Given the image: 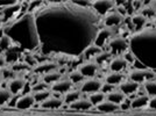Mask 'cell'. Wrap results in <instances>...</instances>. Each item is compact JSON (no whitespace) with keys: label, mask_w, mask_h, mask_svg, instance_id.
<instances>
[{"label":"cell","mask_w":156,"mask_h":116,"mask_svg":"<svg viewBox=\"0 0 156 116\" xmlns=\"http://www.w3.org/2000/svg\"><path fill=\"white\" fill-rule=\"evenodd\" d=\"M34 18L44 57L64 55L82 57L84 50L94 44L100 30L101 16L91 7H80L73 1L43 2Z\"/></svg>","instance_id":"cell-1"},{"label":"cell","mask_w":156,"mask_h":116,"mask_svg":"<svg viewBox=\"0 0 156 116\" xmlns=\"http://www.w3.org/2000/svg\"><path fill=\"white\" fill-rule=\"evenodd\" d=\"M1 30L23 52H40L41 43L34 14L26 13L13 22L4 25Z\"/></svg>","instance_id":"cell-2"},{"label":"cell","mask_w":156,"mask_h":116,"mask_svg":"<svg viewBox=\"0 0 156 116\" xmlns=\"http://www.w3.org/2000/svg\"><path fill=\"white\" fill-rule=\"evenodd\" d=\"M128 50L142 69L156 71V28L144 27L127 37Z\"/></svg>","instance_id":"cell-3"},{"label":"cell","mask_w":156,"mask_h":116,"mask_svg":"<svg viewBox=\"0 0 156 116\" xmlns=\"http://www.w3.org/2000/svg\"><path fill=\"white\" fill-rule=\"evenodd\" d=\"M106 46H107V51H110L112 56L122 55L125 51L128 50V42H127V39H125L124 36H113L107 42Z\"/></svg>","instance_id":"cell-4"},{"label":"cell","mask_w":156,"mask_h":116,"mask_svg":"<svg viewBox=\"0 0 156 116\" xmlns=\"http://www.w3.org/2000/svg\"><path fill=\"white\" fill-rule=\"evenodd\" d=\"M155 77L156 72L147 70V69H142V67H135L128 72V79L139 85L143 84L144 81H147L149 79H154Z\"/></svg>","instance_id":"cell-5"},{"label":"cell","mask_w":156,"mask_h":116,"mask_svg":"<svg viewBox=\"0 0 156 116\" xmlns=\"http://www.w3.org/2000/svg\"><path fill=\"white\" fill-rule=\"evenodd\" d=\"M21 6H22L21 2H13L9 5H5L0 9V14L2 15V19H4V25L13 22L14 20L19 18L18 15L21 11Z\"/></svg>","instance_id":"cell-6"},{"label":"cell","mask_w":156,"mask_h":116,"mask_svg":"<svg viewBox=\"0 0 156 116\" xmlns=\"http://www.w3.org/2000/svg\"><path fill=\"white\" fill-rule=\"evenodd\" d=\"M103 80L99 78H90V79H85L84 81L80 84L79 90L82 94H87L90 95L92 93L99 92L103 87Z\"/></svg>","instance_id":"cell-7"},{"label":"cell","mask_w":156,"mask_h":116,"mask_svg":"<svg viewBox=\"0 0 156 116\" xmlns=\"http://www.w3.org/2000/svg\"><path fill=\"white\" fill-rule=\"evenodd\" d=\"M77 70L83 74L85 79H90L97 76L100 67L94 60H84L78 65Z\"/></svg>","instance_id":"cell-8"},{"label":"cell","mask_w":156,"mask_h":116,"mask_svg":"<svg viewBox=\"0 0 156 116\" xmlns=\"http://www.w3.org/2000/svg\"><path fill=\"white\" fill-rule=\"evenodd\" d=\"M117 6L115 1H105V0H97V1H92L91 8L101 18L105 16L106 14L114 11V7Z\"/></svg>","instance_id":"cell-9"},{"label":"cell","mask_w":156,"mask_h":116,"mask_svg":"<svg viewBox=\"0 0 156 116\" xmlns=\"http://www.w3.org/2000/svg\"><path fill=\"white\" fill-rule=\"evenodd\" d=\"M22 56H23V51L20 49L18 45H13L12 48H9V49L4 53V57L6 59V64L8 65V66L21 62V60H22Z\"/></svg>","instance_id":"cell-10"},{"label":"cell","mask_w":156,"mask_h":116,"mask_svg":"<svg viewBox=\"0 0 156 116\" xmlns=\"http://www.w3.org/2000/svg\"><path fill=\"white\" fill-rule=\"evenodd\" d=\"M113 34H114L113 28H107V27L100 28V30H99L97 35V39L94 41V44L99 46V48H101L103 50H105L107 42L113 37Z\"/></svg>","instance_id":"cell-11"},{"label":"cell","mask_w":156,"mask_h":116,"mask_svg":"<svg viewBox=\"0 0 156 116\" xmlns=\"http://www.w3.org/2000/svg\"><path fill=\"white\" fill-rule=\"evenodd\" d=\"M55 70H58V65L56 64L55 62H52V60H43V62H40L32 71L36 76H44L47 73L55 71Z\"/></svg>","instance_id":"cell-12"},{"label":"cell","mask_w":156,"mask_h":116,"mask_svg":"<svg viewBox=\"0 0 156 116\" xmlns=\"http://www.w3.org/2000/svg\"><path fill=\"white\" fill-rule=\"evenodd\" d=\"M124 20H125L124 15H121L115 9V11H112V12H110L108 14L105 15L104 20H103V23H104V27L114 28V27H118L119 25H121L124 22Z\"/></svg>","instance_id":"cell-13"},{"label":"cell","mask_w":156,"mask_h":116,"mask_svg":"<svg viewBox=\"0 0 156 116\" xmlns=\"http://www.w3.org/2000/svg\"><path fill=\"white\" fill-rule=\"evenodd\" d=\"M72 83L69 80V78H61L58 81H56L55 84H52L50 86V90H51L52 93L55 94H63L64 95L65 93H68L69 90H72Z\"/></svg>","instance_id":"cell-14"},{"label":"cell","mask_w":156,"mask_h":116,"mask_svg":"<svg viewBox=\"0 0 156 116\" xmlns=\"http://www.w3.org/2000/svg\"><path fill=\"white\" fill-rule=\"evenodd\" d=\"M26 84H27V80L25 77H15V78H13L12 80L8 81V84H7V90L13 94V97H15V95L20 94L22 90H25Z\"/></svg>","instance_id":"cell-15"},{"label":"cell","mask_w":156,"mask_h":116,"mask_svg":"<svg viewBox=\"0 0 156 116\" xmlns=\"http://www.w3.org/2000/svg\"><path fill=\"white\" fill-rule=\"evenodd\" d=\"M118 87H119V90L124 94L125 97H127L133 95V94H135V93H137V90L140 88V85L136 84V83H134V81H132L129 79H127V80H124Z\"/></svg>","instance_id":"cell-16"},{"label":"cell","mask_w":156,"mask_h":116,"mask_svg":"<svg viewBox=\"0 0 156 116\" xmlns=\"http://www.w3.org/2000/svg\"><path fill=\"white\" fill-rule=\"evenodd\" d=\"M35 103L36 102L34 100V97H33L32 93H26V94H23V95H21L20 97H18V100L15 102V107L18 109L27 110L29 109V108H32Z\"/></svg>","instance_id":"cell-17"},{"label":"cell","mask_w":156,"mask_h":116,"mask_svg":"<svg viewBox=\"0 0 156 116\" xmlns=\"http://www.w3.org/2000/svg\"><path fill=\"white\" fill-rule=\"evenodd\" d=\"M128 65L129 64L126 62V59L122 56H115L108 63V69L111 72H122L128 67Z\"/></svg>","instance_id":"cell-18"},{"label":"cell","mask_w":156,"mask_h":116,"mask_svg":"<svg viewBox=\"0 0 156 116\" xmlns=\"http://www.w3.org/2000/svg\"><path fill=\"white\" fill-rule=\"evenodd\" d=\"M125 80V76L124 73L121 72H108L106 73L104 77V81L105 84H108L111 86H119L122 81Z\"/></svg>","instance_id":"cell-19"},{"label":"cell","mask_w":156,"mask_h":116,"mask_svg":"<svg viewBox=\"0 0 156 116\" xmlns=\"http://www.w3.org/2000/svg\"><path fill=\"white\" fill-rule=\"evenodd\" d=\"M64 103H63V99L62 97L51 95L50 97H48L46 101L40 103V107L43 108V109H58Z\"/></svg>","instance_id":"cell-20"},{"label":"cell","mask_w":156,"mask_h":116,"mask_svg":"<svg viewBox=\"0 0 156 116\" xmlns=\"http://www.w3.org/2000/svg\"><path fill=\"white\" fill-rule=\"evenodd\" d=\"M149 100H150V97H148V95H143V94H140V95H137V97H134L130 100V108H132V109H139V108L146 107V106H148Z\"/></svg>","instance_id":"cell-21"},{"label":"cell","mask_w":156,"mask_h":116,"mask_svg":"<svg viewBox=\"0 0 156 116\" xmlns=\"http://www.w3.org/2000/svg\"><path fill=\"white\" fill-rule=\"evenodd\" d=\"M71 109L78 110V111H86V110H90L93 107L91 104V102L89 101L87 97H80L79 100H77L76 102H73L72 104L69 106Z\"/></svg>","instance_id":"cell-22"},{"label":"cell","mask_w":156,"mask_h":116,"mask_svg":"<svg viewBox=\"0 0 156 116\" xmlns=\"http://www.w3.org/2000/svg\"><path fill=\"white\" fill-rule=\"evenodd\" d=\"M101 51H103L101 48L97 46L96 44H92L85 49L84 52H83V55H82V58H83V60H93L94 57H96L97 55H99Z\"/></svg>","instance_id":"cell-23"},{"label":"cell","mask_w":156,"mask_h":116,"mask_svg":"<svg viewBox=\"0 0 156 116\" xmlns=\"http://www.w3.org/2000/svg\"><path fill=\"white\" fill-rule=\"evenodd\" d=\"M62 78V73L59 72V70H55V71H51L49 73H47L44 76H42V81L46 85H48L49 87L51 86L52 84H55L56 81H58L59 79Z\"/></svg>","instance_id":"cell-24"},{"label":"cell","mask_w":156,"mask_h":116,"mask_svg":"<svg viewBox=\"0 0 156 116\" xmlns=\"http://www.w3.org/2000/svg\"><path fill=\"white\" fill-rule=\"evenodd\" d=\"M125 99H126V97L119 90H114L110 92L108 94H106V100L114 103V104H118V106H120L121 103L124 102Z\"/></svg>","instance_id":"cell-25"},{"label":"cell","mask_w":156,"mask_h":116,"mask_svg":"<svg viewBox=\"0 0 156 116\" xmlns=\"http://www.w3.org/2000/svg\"><path fill=\"white\" fill-rule=\"evenodd\" d=\"M82 97V93L79 90H69L68 93H65L63 95V103L70 106L73 102H76L77 100H79Z\"/></svg>","instance_id":"cell-26"},{"label":"cell","mask_w":156,"mask_h":116,"mask_svg":"<svg viewBox=\"0 0 156 116\" xmlns=\"http://www.w3.org/2000/svg\"><path fill=\"white\" fill-rule=\"evenodd\" d=\"M96 108H97V110L98 111H100V113H104V114H111V113L117 111V110L119 109V106L110 102V101H107V100H105V101H103L100 104H98Z\"/></svg>","instance_id":"cell-27"},{"label":"cell","mask_w":156,"mask_h":116,"mask_svg":"<svg viewBox=\"0 0 156 116\" xmlns=\"http://www.w3.org/2000/svg\"><path fill=\"white\" fill-rule=\"evenodd\" d=\"M112 58H113V56L111 55L110 51H107V50H103L99 55H97V56L94 57L93 60H94V62L99 65V67H100V66H104V65H106L107 63H110Z\"/></svg>","instance_id":"cell-28"},{"label":"cell","mask_w":156,"mask_h":116,"mask_svg":"<svg viewBox=\"0 0 156 116\" xmlns=\"http://www.w3.org/2000/svg\"><path fill=\"white\" fill-rule=\"evenodd\" d=\"M130 20H132L133 26H135L136 30H141V29H143V28L146 27V25H147V19H146L141 13L133 14Z\"/></svg>","instance_id":"cell-29"},{"label":"cell","mask_w":156,"mask_h":116,"mask_svg":"<svg viewBox=\"0 0 156 116\" xmlns=\"http://www.w3.org/2000/svg\"><path fill=\"white\" fill-rule=\"evenodd\" d=\"M143 90L149 97H156V78L144 81L143 83Z\"/></svg>","instance_id":"cell-30"},{"label":"cell","mask_w":156,"mask_h":116,"mask_svg":"<svg viewBox=\"0 0 156 116\" xmlns=\"http://www.w3.org/2000/svg\"><path fill=\"white\" fill-rule=\"evenodd\" d=\"M87 99H89V101L91 102V104L93 107H97L98 104H100L103 101L106 100V94L103 93L101 90H99V92H96V93L90 94V95L87 97Z\"/></svg>","instance_id":"cell-31"},{"label":"cell","mask_w":156,"mask_h":116,"mask_svg":"<svg viewBox=\"0 0 156 116\" xmlns=\"http://www.w3.org/2000/svg\"><path fill=\"white\" fill-rule=\"evenodd\" d=\"M13 45H15L13 43V41L9 39L7 35L2 34V35L0 36V55H4V53H5L9 48H12Z\"/></svg>","instance_id":"cell-32"},{"label":"cell","mask_w":156,"mask_h":116,"mask_svg":"<svg viewBox=\"0 0 156 116\" xmlns=\"http://www.w3.org/2000/svg\"><path fill=\"white\" fill-rule=\"evenodd\" d=\"M33 97H34V100L36 103H42L43 101H46L48 97H50L52 95V92L50 88L44 90H40V92H35V93H32Z\"/></svg>","instance_id":"cell-33"},{"label":"cell","mask_w":156,"mask_h":116,"mask_svg":"<svg viewBox=\"0 0 156 116\" xmlns=\"http://www.w3.org/2000/svg\"><path fill=\"white\" fill-rule=\"evenodd\" d=\"M141 14L146 19H151V18H156V7L154 2H149L148 6H144L143 4L142 9H141Z\"/></svg>","instance_id":"cell-34"},{"label":"cell","mask_w":156,"mask_h":116,"mask_svg":"<svg viewBox=\"0 0 156 116\" xmlns=\"http://www.w3.org/2000/svg\"><path fill=\"white\" fill-rule=\"evenodd\" d=\"M12 99H13V94L7 90V87L6 88L0 87V107L7 104Z\"/></svg>","instance_id":"cell-35"},{"label":"cell","mask_w":156,"mask_h":116,"mask_svg":"<svg viewBox=\"0 0 156 116\" xmlns=\"http://www.w3.org/2000/svg\"><path fill=\"white\" fill-rule=\"evenodd\" d=\"M69 80L72 83V85H77V84H82L83 81L85 80V78L83 77V74L80 73V72L78 71L77 69H75V70H72L70 73H69Z\"/></svg>","instance_id":"cell-36"},{"label":"cell","mask_w":156,"mask_h":116,"mask_svg":"<svg viewBox=\"0 0 156 116\" xmlns=\"http://www.w3.org/2000/svg\"><path fill=\"white\" fill-rule=\"evenodd\" d=\"M0 76L2 77L4 80H6V81H9V80H12L13 78L18 77L16 73L13 71V69H12L11 66H8V65L0 70Z\"/></svg>","instance_id":"cell-37"},{"label":"cell","mask_w":156,"mask_h":116,"mask_svg":"<svg viewBox=\"0 0 156 116\" xmlns=\"http://www.w3.org/2000/svg\"><path fill=\"white\" fill-rule=\"evenodd\" d=\"M48 88H50L48 85H46L43 81H42V79L39 80V81H36L35 84H33L30 86V90H32L33 93H35V92H40V90H48Z\"/></svg>","instance_id":"cell-38"},{"label":"cell","mask_w":156,"mask_h":116,"mask_svg":"<svg viewBox=\"0 0 156 116\" xmlns=\"http://www.w3.org/2000/svg\"><path fill=\"white\" fill-rule=\"evenodd\" d=\"M122 57L126 59V62H127L128 64H132V63H135V62H136L135 58H134V56H133V53H132L129 50L125 51L124 53H122Z\"/></svg>","instance_id":"cell-39"},{"label":"cell","mask_w":156,"mask_h":116,"mask_svg":"<svg viewBox=\"0 0 156 116\" xmlns=\"http://www.w3.org/2000/svg\"><path fill=\"white\" fill-rule=\"evenodd\" d=\"M115 90V87L114 86H111V85H108V84H103V87H101V92L103 93H105V94H108L110 92H112V90Z\"/></svg>","instance_id":"cell-40"},{"label":"cell","mask_w":156,"mask_h":116,"mask_svg":"<svg viewBox=\"0 0 156 116\" xmlns=\"http://www.w3.org/2000/svg\"><path fill=\"white\" fill-rule=\"evenodd\" d=\"M119 108H121V109H124V110H126V109H128V108H130V100L129 99H125V101L120 106H119Z\"/></svg>","instance_id":"cell-41"},{"label":"cell","mask_w":156,"mask_h":116,"mask_svg":"<svg viewBox=\"0 0 156 116\" xmlns=\"http://www.w3.org/2000/svg\"><path fill=\"white\" fill-rule=\"evenodd\" d=\"M148 106H149V108H151V109H155V110H156V97H150V100H149V103H148Z\"/></svg>","instance_id":"cell-42"},{"label":"cell","mask_w":156,"mask_h":116,"mask_svg":"<svg viewBox=\"0 0 156 116\" xmlns=\"http://www.w3.org/2000/svg\"><path fill=\"white\" fill-rule=\"evenodd\" d=\"M5 66H7L6 59H5V57H4V55H0V70L4 69Z\"/></svg>","instance_id":"cell-43"},{"label":"cell","mask_w":156,"mask_h":116,"mask_svg":"<svg viewBox=\"0 0 156 116\" xmlns=\"http://www.w3.org/2000/svg\"><path fill=\"white\" fill-rule=\"evenodd\" d=\"M2 81H4V79H2L1 76H0V86H1V84H2Z\"/></svg>","instance_id":"cell-44"},{"label":"cell","mask_w":156,"mask_h":116,"mask_svg":"<svg viewBox=\"0 0 156 116\" xmlns=\"http://www.w3.org/2000/svg\"><path fill=\"white\" fill-rule=\"evenodd\" d=\"M154 28H156V18L154 19Z\"/></svg>","instance_id":"cell-45"},{"label":"cell","mask_w":156,"mask_h":116,"mask_svg":"<svg viewBox=\"0 0 156 116\" xmlns=\"http://www.w3.org/2000/svg\"><path fill=\"white\" fill-rule=\"evenodd\" d=\"M154 4H155V7H156V2H154Z\"/></svg>","instance_id":"cell-46"}]
</instances>
